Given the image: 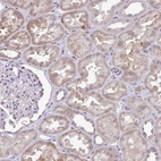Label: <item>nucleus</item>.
Returning a JSON list of instances; mask_svg holds the SVG:
<instances>
[{
	"instance_id": "obj_1",
	"label": "nucleus",
	"mask_w": 161,
	"mask_h": 161,
	"mask_svg": "<svg viewBox=\"0 0 161 161\" xmlns=\"http://www.w3.org/2000/svg\"><path fill=\"white\" fill-rule=\"evenodd\" d=\"M0 78L3 108L16 121L33 117L44 92L37 75L23 65L3 60Z\"/></svg>"
},
{
	"instance_id": "obj_2",
	"label": "nucleus",
	"mask_w": 161,
	"mask_h": 161,
	"mask_svg": "<svg viewBox=\"0 0 161 161\" xmlns=\"http://www.w3.org/2000/svg\"><path fill=\"white\" fill-rule=\"evenodd\" d=\"M78 73L89 91L100 89L110 74L106 55L98 52L80 59L78 63Z\"/></svg>"
},
{
	"instance_id": "obj_3",
	"label": "nucleus",
	"mask_w": 161,
	"mask_h": 161,
	"mask_svg": "<svg viewBox=\"0 0 161 161\" xmlns=\"http://www.w3.org/2000/svg\"><path fill=\"white\" fill-rule=\"evenodd\" d=\"M26 29L32 36V42L37 46L55 43L66 34L64 26L58 23L55 15L41 16L30 20Z\"/></svg>"
},
{
	"instance_id": "obj_4",
	"label": "nucleus",
	"mask_w": 161,
	"mask_h": 161,
	"mask_svg": "<svg viewBox=\"0 0 161 161\" xmlns=\"http://www.w3.org/2000/svg\"><path fill=\"white\" fill-rule=\"evenodd\" d=\"M67 104L74 110H80L91 116L99 117L114 109L116 104L107 100L98 92H72L67 98Z\"/></svg>"
},
{
	"instance_id": "obj_5",
	"label": "nucleus",
	"mask_w": 161,
	"mask_h": 161,
	"mask_svg": "<svg viewBox=\"0 0 161 161\" xmlns=\"http://www.w3.org/2000/svg\"><path fill=\"white\" fill-rule=\"evenodd\" d=\"M58 143L63 150L82 158L89 157L93 151V141L82 130H69L61 135Z\"/></svg>"
},
{
	"instance_id": "obj_6",
	"label": "nucleus",
	"mask_w": 161,
	"mask_h": 161,
	"mask_svg": "<svg viewBox=\"0 0 161 161\" xmlns=\"http://www.w3.org/2000/svg\"><path fill=\"white\" fill-rule=\"evenodd\" d=\"M123 159L128 161H142L147 150V141L141 130H132L125 132L120 138Z\"/></svg>"
},
{
	"instance_id": "obj_7",
	"label": "nucleus",
	"mask_w": 161,
	"mask_h": 161,
	"mask_svg": "<svg viewBox=\"0 0 161 161\" xmlns=\"http://www.w3.org/2000/svg\"><path fill=\"white\" fill-rule=\"evenodd\" d=\"M149 67V59L142 51L133 52L128 57L121 70H124L123 78L126 83L135 84L144 77Z\"/></svg>"
},
{
	"instance_id": "obj_8",
	"label": "nucleus",
	"mask_w": 161,
	"mask_h": 161,
	"mask_svg": "<svg viewBox=\"0 0 161 161\" xmlns=\"http://www.w3.org/2000/svg\"><path fill=\"white\" fill-rule=\"evenodd\" d=\"M124 1L115 0H102L89 3V12L91 22L94 25H106L115 16L117 8L124 5Z\"/></svg>"
},
{
	"instance_id": "obj_9",
	"label": "nucleus",
	"mask_w": 161,
	"mask_h": 161,
	"mask_svg": "<svg viewBox=\"0 0 161 161\" xmlns=\"http://www.w3.org/2000/svg\"><path fill=\"white\" fill-rule=\"evenodd\" d=\"M59 47L57 46H37L30 48L24 52V59L27 64L39 68L49 67L59 55Z\"/></svg>"
},
{
	"instance_id": "obj_10",
	"label": "nucleus",
	"mask_w": 161,
	"mask_h": 161,
	"mask_svg": "<svg viewBox=\"0 0 161 161\" xmlns=\"http://www.w3.org/2000/svg\"><path fill=\"white\" fill-rule=\"evenodd\" d=\"M50 80L56 86H63L72 82L76 76V66L72 58L63 57L58 59L49 69Z\"/></svg>"
},
{
	"instance_id": "obj_11",
	"label": "nucleus",
	"mask_w": 161,
	"mask_h": 161,
	"mask_svg": "<svg viewBox=\"0 0 161 161\" xmlns=\"http://www.w3.org/2000/svg\"><path fill=\"white\" fill-rule=\"evenodd\" d=\"M60 153L51 142L39 141L26 149L22 155L23 161H56Z\"/></svg>"
},
{
	"instance_id": "obj_12",
	"label": "nucleus",
	"mask_w": 161,
	"mask_h": 161,
	"mask_svg": "<svg viewBox=\"0 0 161 161\" xmlns=\"http://www.w3.org/2000/svg\"><path fill=\"white\" fill-rule=\"evenodd\" d=\"M95 127L100 137L108 143H115L120 135L117 117L114 114H104L99 117L95 121Z\"/></svg>"
},
{
	"instance_id": "obj_13",
	"label": "nucleus",
	"mask_w": 161,
	"mask_h": 161,
	"mask_svg": "<svg viewBox=\"0 0 161 161\" xmlns=\"http://www.w3.org/2000/svg\"><path fill=\"white\" fill-rule=\"evenodd\" d=\"M24 24V17L18 10L14 8L6 9L1 14V25H0V41H3L10 36L13 33L19 30Z\"/></svg>"
},
{
	"instance_id": "obj_14",
	"label": "nucleus",
	"mask_w": 161,
	"mask_h": 161,
	"mask_svg": "<svg viewBox=\"0 0 161 161\" xmlns=\"http://www.w3.org/2000/svg\"><path fill=\"white\" fill-rule=\"evenodd\" d=\"M67 47L68 50L72 52L76 58L83 59L90 55L93 48V41L91 36L85 33L76 32L69 35L67 39Z\"/></svg>"
},
{
	"instance_id": "obj_15",
	"label": "nucleus",
	"mask_w": 161,
	"mask_h": 161,
	"mask_svg": "<svg viewBox=\"0 0 161 161\" xmlns=\"http://www.w3.org/2000/svg\"><path fill=\"white\" fill-rule=\"evenodd\" d=\"M53 111L60 114V115H67L70 117V120H72V124L74 125L76 128L83 130V132L87 133V134H91V135H94L95 130L94 126H93L92 120L87 118L85 115H82L76 110L72 109V108H66L65 106H57L53 108Z\"/></svg>"
},
{
	"instance_id": "obj_16",
	"label": "nucleus",
	"mask_w": 161,
	"mask_h": 161,
	"mask_svg": "<svg viewBox=\"0 0 161 161\" xmlns=\"http://www.w3.org/2000/svg\"><path fill=\"white\" fill-rule=\"evenodd\" d=\"M69 125L70 123L65 116H49L41 121L39 130L46 135H55V134H59V133H63L68 130Z\"/></svg>"
},
{
	"instance_id": "obj_17",
	"label": "nucleus",
	"mask_w": 161,
	"mask_h": 161,
	"mask_svg": "<svg viewBox=\"0 0 161 161\" xmlns=\"http://www.w3.org/2000/svg\"><path fill=\"white\" fill-rule=\"evenodd\" d=\"M37 136L36 130H27L19 132L15 135V137H12V143H10V149L8 152V158H14L17 157L18 154L23 152L30 143L33 140H35Z\"/></svg>"
},
{
	"instance_id": "obj_18",
	"label": "nucleus",
	"mask_w": 161,
	"mask_h": 161,
	"mask_svg": "<svg viewBox=\"0 0 161 161\" xmlns=\"http://www.w3.org/2000/svg\"><path fill=\"white\" fill-rule=\"evenodd\" d=\"M61 23L68 30H90L89 14L85 10L70 12L61 16Z\"/></svg>"
},
{
	"instance_id": "obj_19",
	"label": "nucleus",
	"mask_w": 161,
	"mask_h": 161,
	"mask_svg": "<svg viewBox=\"0 0 161 161\" xmlns=\"http://www.w3.org/2000/svg\"><path fill=\"white\" fill-rule=\"evenodd\" d=\"M145 89L150 92L151 95L159 97L160 98L161 93V67L160 61L155 60L151 65L150 73L147 74V78L144 80Z\"/></svg>"
},
{
	"instance_id": "obj_20",
	"label": "nucleus",
	"mask_w": 161,
	"mask_h": 161,
	"mask_svg": "<svg viewBox=\"0 0 161 161\" xmlns=\"http://www.w3.org/2000/svg\"><path fill=\"white\" fill-rule=\"evenodd\" d=\"M159 29H160V12L159 10H152L141 16L133 27V30L140 34L149 30L158 31Z\"/></svg>"
},
{
	"instance_id": "obj_21",
	"label": "nucleus",
	"mask_w": 161,
	"mask_h": 161,
	"mask_svg": "<svg viewBox=\"0 0 161 161\" xmlns=\"http://www.w3.org/2000/svg\"><path fill=\"white\" fill-rule=\"evenodd\" d=\"M91 39L97 48L101 51V53H110L117 44V36L103 31L93 32Z\"/></svg>"
},
{
	"instance_id": "obj_22",
	"label": "nucleus",
	"mask_w": 161,
	"mask_h": 161,
	"mask_svg": "<svg viewBox=\"0 0 161 161\" xmlns=\"http://www.w3.org/2000/svg\"><path fill=\"white\" fill-rule=\"evenodd\" d=\"M102 93L107 100L118 101L127 94V87L120 80H112L103 87Z\"/></svg>"
},
{
	"instance_id": "obj_23",
	"label": "nucleus",
	"mask_w": 161,
	"mask_h": 161,
	"mask_svg": "<svg viewBox=\"0 0 161 161\" xmlns=\"http://www.w3.org/2000/svg\"><path fill=\"white\" fill-rule=\"evenodd\" d=\"M31 35H30L29 32L26 31H20L18 33H16L15 35H13L12 37H9L7 40L6 44L7 49H12V50H22L26 49L27 47L31 43Z\"/></svg>"
},
{
	"instance_id": "obj_24",
	"label": "nucleus",
	"mask_w": 161,
	"mask_h": 161,
	"mask_svg": "<svg viewBox=\"0 0 161 161\" xmlns=\"http://www.w3.org/2000/svg\"><path fill=\"white\" fill-rule=\"evenodd\" d=\"M127 106L132 110L136 116L138 117H147L152 114V110L150 108L149 104L145 102L142 98H138V97H132L127 100Z\"/></svg>"
},
{
	"instance_id": "obj_25",
	"label": "nucleus",
	"mask_w": 161,
	"mask_h": 161,
	"mask_svg": "<svg viewBox=\"0 0 161 161\" xmlns=\"http://www.w3.org/2000/svg\"><path fill=\"white\" fill-rule=\"evenodd\" d=\"M119 128L123 132H128V130H136L141 125V118L132 112H121L119 115Z\"/></svg>"
},
{
	"instance_id": "obj_26",
	"label": "nucleus",
	"mask_w": 161,
	"mask_h": 161,
	"mask_svg": "<svg viewBox=\"0 0 161 161\" xmlns=\"http://www.w3.org/2000/svg\"><path fill=\"white\" fill-rule=\"evenodd\" d=\"M147 9V5L142 1H132V3H126L123 8H121L120 15L121 17L128 18V19H132L133 17H136V16H140L142 15Z\"/></svg>"
},
{
	"instance_id": "obj_27",
	"label": "nucleus",
	"mask_w": 161,
	"mask_h": 161,
	"mask_svg": "<svg viewBox=\"0 0 161 161\" xmlns=\"http://www.w3.org/2000/svg\"><path fill=\"white\" fill-rule=\"evenodd\" d=\"M118 159H119V152L115 147H101L95 151L92 157L93 161H111L118 160Z\"/></svg>"
},
{
	"instance_id": "obj_28",
	"label": "nucleus",
	"mask_w": 161,
	"mask_h": 161,
	"mask_svg": "<svg viewBox=\"0 0 161 161\" xmlns=\"http://www.w3.org/2000/svg\"><path fill=\"white\" fill-rule=\"evenodd\" d=\"M132 25H134V20L133 19L119 17V18H117V19L110 20L109 23L106 24L104 30L108 32H111V33H118V32L126 31V30Z\"/></svg>"
},
{
	"instance_id": "obj_29",
	"label": "nucleus",
	"mask_w": 161,
	"mask_h": 161,
	"mask_svg": "<svg viewBox=\"0 0 161 161\" xmlns=\"http://www.w3.org/2000/svg\"><path fill=\"white\" fill-rule=\"evenodd\" d=\"M55 8V3L52 1H35L33 7L31 8V16H37L43 15Z\"/></svg>"
},
{
	"instance_id": "obj_30",
	"label": "nucleus",
	"mask_w": 161,
	"mask_h": 161,
	"mask_svg": "<svg viewBox=\"0 0 161 161\" xmlns=\"http://www.w3.org/2000/svg\"><path fill=\"white\" fill-rule=\"evenodd\" d=\"M157 35H158V31H154V30H149V31H145L144 33H142L140 39H138L140 48L142 50L147 49V47H150L154 42Z\"/></svg>"
},
{
	"instance_id": "obj_31",
	"label": "nucleus",
	"mask_w": 161,
	"mask_h": 161,
	"mask_svg": "<svg viewBox=\"0 0 161 161\" xmlns=\"http://www.w3.org/2000/svg\"><path fill=\"white\" fill-rule=\"evenodd\" d=\"M143 133H144L143 136L145 137L147 141H150V142L155 141V128H154V123H153L152 119H147V120L144 123Z\"/></svg>"
},
{
	"instance_id": "obj_32",
	"label": "nucleus",
	"mask_w": 161,
	"mask_h": 161,
	"mask_svg": "<svg viewBox=\"0 0 161 161\" xmlns=\"http://www.w3.org/2000/svg\"><path fill=\"white\" fill-rule=\"evenodd\" d=\"M86 3H89L85 0H82V1H76V0H73V1H61L60 3V9L61 10H72V9L76 8H82L83 6H85Z\"/></svg>"
},
{
	"instance_id": "obj_33",
	"label": "nucleus",
	"mask_w": 161,
	"mask_h": 161,
	"mask_svg": "<svg viewBox=\"0 0 161 161\" xmlns=\"http://www.w3.org/2000/svg\"><path fill=\"white\" fill-rule=\"evenodd\" d=\"M35 1H30V0H18V1H7V3L13 5L15 7H19L23 9H31L34 5Z\"/></svg>"
},
{
	"instance_id": "obj_34",
	"label": "nucleus",
	"mask_w": 161,
	"mask_h": 161,
	"mask_svg": "<svg viewBox=\"0 0 161 161\" xmlns=\"http://www.w3.org/2000/svg\"><path fill=\"white\" fill-rule=\"evenodd\" d=\"M143 160H160V155L154 147H150L149 150H147V153L144 155Z\"/></svg>"
},
{
	"instance_id": "obj_35",
	"label": "nucleus",
	"mask_w": 161,
	"mask_h": 161,
	"mask_svg": "<svg viewBox=\"0 0 161 161\" xmlns=\"http://www.w3.org/2000/svg\"><path fill=\"white\" fill-rule=\"evenodd\" d=\"M59 161H68V160H83V158L82 157H80V155H76L74 154V153H65V154H60L59 155V159H58Z\"/></svg>"
},
{
	"instance_id": "obj_36",
	"label": "nucleus",
	"mask_w": 161,
	"mask_h": 161,
	"mask_svg": "<svg viewBox=\"0 0 161 161\" xmlns=\"http://www.w3.org/2000/svg\"><path fill=\"white\" fill-rule=\"evenodd\" d=\"M149 101H150V103L153 106V108H155L158 111L160 110V98H159V97H154V95L150 94Z\"/></svg>"
},
{
	"instance_id": "obj_37",
	"label": "nucleus",
	"mask_w": 161,
	"mask_h": 161,
	"mask_svg": "<svg viewBox=\"0 0 161 161\" xmlns=\"http://www.w3.org/2000/svg\"><path fill=\"white\" fill-rule=\"evenodd\" d=\"M151 55L153 57H160V46L157 44V46H153V48L151 49Z\"/></svg>"
},
{
	"instance_id": "obj_38",
	"label": "nucleus",
	"mask_w": 161,
	"mask_h": 161,
	"mask_svg": "<svg viewBox=\"0 0 161 161\" xmlns=\"http://www.w3.org/2000/svg\"><path fill=\"white\" fill-rule=\"evenodd\" d=\"M65 94H66V90H64V91H59V92L57 93V95H56V101L61 100V98H64Z\"/></svg>"
},
{
	"instance_id": "obj_39",
	"label": "nucleus",
	"mask_w": 161,
	"mask_h": 161,
	"mask_svg": "<svg viewBox=\"0 0 161 161\" xmlns=\"http://www.w3.org/2000/svg\"><path fill=\"white\" fill-rule=\"evenodd\" d=\"M150 5L152 7H154L157 10H159V8H160V1L159 0H157V1H150Z\"/></svg>"
}]
</instances>
